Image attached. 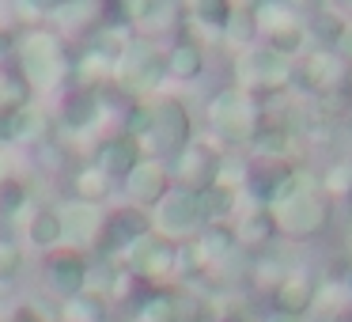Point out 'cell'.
<instances>
[{"label":"cell","instance_id":"6da1fadb","mask_svg":"<svg viewBox=\"0 0 352 322\" xmlns=\"http://www.w3.org/2000/svg\"><path fill=\"white\" fill-rule=\"evenodd\" d=\"M269 213H273L276 231L284 239H318L329 228L333 201L326 197L318 178H311L303 167H296L269 197Z\"/></svg>","mask_w":352,"mask_h":322},{"label":"cell","instance_id":"7a4b0ae2","mask_svg":"<svg viewBox=\"0 0 352 322\" xmlns=\"http://www.w3.org/2000/svg\"><path fill=\"white\" fill-rule=\"evenodd\" d=\"M163 84H167V54L155 46L152 34H133L129 46L122 50V57L114 61L110 87L133 103H148L155 99V92Z\"/></svg>","mask_w":352,"mask_h":322},{"label":"cell","instance_id":"3957f363","mask_svg":"<svg viewBox=\"0 0 352 322\" xmlns=\"http://www.w3.org/2000/svg\"><path fill=\"white\" fill-rule=\"evenodd\" d=\"M16 65L27 76L31 92H54L72 76V57L65 50V39L54 34L50 27L23 31L16 42Z\"/></svg>","mask_w":352,"mask_h":322},{"label":"cell","instance_id":"277c9868","mask_svg":"<svg viewBox=\"0 0 352 322\" xmlns=\"http://www.w3.org/2000/svg\"><path fill=\"white\" fill-rule=\"evenodd\" d=\"M205 118H208V129L216 133L220 144L235 148V152H250L254 137H258L261 125H265V107L231 84V87H223V92H216L212 99H208Z\"/></svg>","mask_w":352,"mask_h":322},{"label":"cell","instance_id":"5b68a950","mask_svg":"<svg viewBox=\"0 0 352 322\" xmlns=\"http://www.w3.org/2000/svg\"><path fill=\"white\" fill-rule=\"evenodd\" d=\"M292 80H296V65L288 57L273 54L269 46H261V42L235 57V87L258 103L269 95L292 92Z\"/></svg>","mask_w":352,"mask_h":322},{"label":"cell","instance_id":"8992f818","mask_svg":"<svg viewBox=\"0 0 352 322\" xmlns=\"http://www.w3.org/2000/svg\"><path fill=\"white\" fill-rule=\"evenodd\" d=\"M193 140V118L178 95H155L152 99V133L140 148L152 160H175L186 144Z\"/></svg>","mask_w":352,"mask_h":322},{"label":"cell","instance_id":"52a82bcc","mask_svg":"<svg viewBox=\"0 0 352 322\" xmlns=\"http://www.w3.org/2000/svg\"><path fill=\"white\" fill-rule=\"evenodd\" d=\"M296 80L314 103H333L352 95V65L333 50H311L307 61L296 69Z\"/></svg>","mask_w":352,"mask_h":322},{"label":"cell","instance_id":"ba28073f","mask_svg":"<svg viewBox=\"0 0 352 322\" xmlns=\"http://www.w3.org/2000/svg\"><path fill=\"white\" fill-rule=\"evenodd\" d=\"M254 19H258V42L269 46L273 54L288 57V61H296L307 50V42H311V27L288 4H273V0L254 4Z\"/></svg>","mask_w":352,"mask_h":322},{"label":"cell","instance_id":"9c48e42d","mask_svg":"<svg viewBox=\"0 0 352 322\" xmlns=\"http://www.w3.org/2000/svg\"><path fill=\"white\" fill-rule=\"evenodd\" d=\"M201 228H205V213H201L197 193H190V190L170 186V193L152 208V231L160 239H167V243H175V246L190 243Z\"/></svg>","mask_w":352,"mask_h":322},{"label":"cell","instance_id":"30bf717a","mask_svg":"<svg viewBox=\"0 0 352 322\" xmlns=\"http://www.w3.org/2000/svg\"><path fill=\"white\" fill-rule=\"evenodd\" d=\"M152 235V213L137 205H114L102 213V228H99V239H95V250L91 254H102V258H122L137 239Z\"/></svg>","mask_w":352,"mask_h":322},{"label":"cell","instance_id":"8fae6325","mask_svg":"<svg viewBox=\"0 0 352 322\" xmlns=\"http://www.w3.org/2000/svg\"><path fill=\"white\" fill-rule=\"evenodd\" d=\"M220 148H212L208 140H190L175 160L167 163L170 167V182L178 190H190V193H201L216 182V167H220Z\"/></svg>","mask_w":352,"mask_h":322},{"label":"cell","instance_id":"7c38bea8","mask_svg":"<svg viewBox=\"0 0 352 322\" xmlns=\"http://www.w3.org/2000/svg\"><path fill=\"white\" fill-rule=\"evenodd\" d=\"M122 186H125V197H129V205L152 213V208L170 193V186H175V182H170V167H167V163L144 155V160H140L137 167L129 171V178H125Z\"/></svg>","mask_w":352,"mask_h":322},{"label":"cell","instance_id":"4fadbf2b","mask_svg":"<svg viewBox=\"0 0 352 322\" xmlns=\"http://www.w3.org/2000/svg\"><path fill=\"white\" fill-rule=\"evenodd\" d=\"M318 273H311L307 266H292L284 273V281L273 288V311L296 314V319H307L318 303Z\"/></svg>","mask_w":352,"mask_h":322},{"label":"cell","instance_id":"5bb4252c","mask_svg":"<svg viewBox=\"0 0 352 322\" xmlns=\"http://www.w3.org/2000/svg\"><path fill=\"white\" fill-rule=\"evenodd\" d=\"M87 269H91V254L76 250V246H57V250L46 254V273H50V284L61 299L69 296H80L87 288Z\"/></svg>","mask_w":352,"mask_h":322},{"label":"cell","instance_id":"9a60e30c","mask_svg":"<svg viewBox=\"0 0 352 322\" xmlns=\"http://www.w3.org/2000/svg\"><path fill=\"white\" fill-rule=\"evenodd\" d=\"M140 160H144V148H140L133 137H125L122 129H114V133H107V137L95 144V160L91 163L110 178V182H125L129 171L137 167Z\"/></svg>","mask_w":352,"mask_h":322},{"label":"cell","instance_id":"2e32d148","mask_svg":"<svg viewBox=\"0 0 352 322\" xmlns=\"http://www.w3.org/2000/svg\"><path fill=\"white\" fill-rule=\"evenodd\" d=\"M231 228H235L239 250H269V243L280 235L273 213H269V205H258V201H250V197H246V205L239 208V216L231 220Z\"/></svg>","mask_w":352,"mask_h":322},{"label":"cell","instance_id":"e0dca14e","mask_svg":"<svg viewBox=\"0 0 352 322\" xmlns=\"http://www.w3.org/2000/svg\"><path fill=\"white\" fill-rule=\"evenodd\" d=\"M99 118H102V92H91V87L72 84L57 103V125L65 133H87L95 129Z\"/></svg>","mask_w":352,"mask_h":322},{"label":"cell","instance_id":"ac0fdd59","mask_svg":"<svg viewBox=\"0 0 352 322\" xmlns=\"http://www.w3.org/2000/svg\"><path fill=\"white\" fill-rule=\"evenodd\" d=\"M231 12H235V4L231 0H193L190 8H186V39H193L197 46H205V39L212 42H223V31H228L231 23Z\"/></svg>","mask_w":352,"mask_h":322},{"label":"cell","instance_id":"d6986e66","mask_svg":"<svg viewBox=\"0 0 352 322\" xmlns=\"http://www.w3.org/2000/svg\"><path fill=\"white\" fill-rule=\"evenodd\" d=\"M46 133H50V118L34 103H27L19 110H0V140L4 144H42Z\"/></svg>","mask_w":352,"mask_h":322},{"label":"cell","instance_id":"ffe728a7","mask_svg":"<svg viewBox=\"0 0 352 322\" xmlns=\"http://www.w3.org/2000/svg\"><path fill=\"white\" fill-rule=\"evenodd\" d=\"M57 213H61V228H65V246H76L84 254L95 250V239H99V228H102V208L69 201Z\"/></svg>","mask_w":352,"mask_h":322},{"label":"cell","instance_id":"44dd1931","mask_svg":"<svg viewBox=\"0 0 352 322\" xmlns=\"http://www.w3.org/2000/svg\"><path fill=\"white\" fill-rule=\"evenodd\" d=\"M95 19H99V4L95 0H65V4H50V31L54 34H80V31H91Z\"/></svg>","mask_w":352,"mask_h":322},{"label":"cell","instance_id":"7402d4cb","mask_svg":"<svg viewBox=\"0 0 352 322\" xmlns=\"http://www.w3.org/2000/svg\"><path fill=\"white\" fill-rule=\"evenodd\" d=\"M167 54V80H178V84H193V80L205 72V46H197L193 39H178Z\"/></svg>","mask_w":352,"mask_h":322},{"label":"cell","instance_id":"603a6c76","mask_svg":"<svg viewBox=\"0 0 352 322\" xmlns=\"http://www.w3.org/2000/svg\"><path fill=\"white\" fill-rule=\"evenodd\" d=\"M27 243L34 250H57L65 243V228H61V213L50 205H38L31 216H27Z\"/></svg>","mask_w":352,"mask_h":322},{"label":"cell","instance_id":"cb8c5ba5","mask_svg":"<svg viewBox=\"0 0 352 322\" xmlns=\"http://www.w3.org/2000/svg\"><path fill=\"white\" fill-rule=\"evenodd\" d=\"M114 186L118 182H110L95 163H84V167L72 171V201H80V205L102 208L110 201V193H114Z\"/></svg>","mask_w":352,"mask_h":322},{"label":"cell","instance_id":"d4e9b609","mask_svg":"<svg viewBox=\"0 0 352 322\" xmlns=\"http://www.w3.org/2000/svg\"><path fill=\"white\" fill-rule=\"evenodd\" d=\"M31 103V84L19 72L16 57H4L0 61V110H19Z\"/></svg>","mask_w":352,"mask_h":322},{"label":"cell","instance_id":"484cf974","mask_svg":"<svg viewBox=\"0 0 352 322\" xmlns=\"http://www.w3.org/2000/svg\"><path fill=\"white\" fill-rule=\"evenodd\" d=\"M61 322H102L110 314V303L99 296V292H80V296L61 299Z\"/></svg>","mask_w":352,"mask_h":322},{"label":"cell","instance_id":"4316f807","mask_svg":"<svg viewBox=\"0 0 352 322\" xmlns=\"http://www.w3.org/2000/svg\"><path fill=\"white\" fill-rule=\"evenodd\" d=\"M133 322H178L175 292H144L140 303H133Z\"/></svg>","mask_w":352,"mask_h":322},{"label":"cell","instance_id":"83f0119b","mask_svg":"<svg viewBox=\"0 0 352 322\" xmlns=\"http://www.w3.org/2000/svg\"><path fill=\"white\" fill-rule=\"evenodd\" d=\"M223 42L235 50V57L243 54V50L258 46V19H254V8H239L235 4L231 23H228V31H223Z\"/></svg>","mask_w":352,"mask_h":322},{"label":"cell","instance_id":"f1b7e54d","mask_svg":"<svg viewBox=\"0 0 352 322\" xmlns=\"http://www.w3.org/2000/svg\"><path fill=\"white\" fill-rule=\"evenodd\" d=\"M288 269H292V261L284 258L280 250H261V258L250 266V273H254V284H258L261 292H269V296H273V288L284 281V273H288Z\"/></svg>","mask_w":352,"mask_h":322},{"label":"cell","instance_id":"f546056e","mask_svg":"<svg viewBox=\"0 0 352 322\" xmlns=\"http://www.w3.org/2000/svg\"><path fill=\"white\" fill-rule=\"evenodd\" d=\"M349 27H352V19L344 16L341 8H322L318 19H314V39H318V50H337Z\"/></svg>","mask_w":352,"mask_h":322},{"label":"cell","instance_id":"4dcf8cb0","mask_svg":"<svg viewBox=\"0 0 352 322\" xmlns=\"http://www.w3.org/2000/svg\"><path fill=\"white\" fill-rule=\"evenodd\" d=\"M31 205V186L19 175H0V216H19Z\"/></svg>","mask_w":352,"mask_h":322},{"label":"cell","instance_id":"1f68e13d","mask_svg":"<svg viewBox=\"0 0 352 322\" xmlns=\"http://www.w3.org/2000/svg\"><path fill=\"white\" fill-rule=\"evenodd\" d=\"M246 167H250V160L243 152H223L220 167H216V186H228V190L243 193L246 190Z\"/></svg>","mask_w":352,"mask_h":322},{"label":"cell","instance_id":"d6a6232c","mask_svg":"<svg viewBox=\"0 0 352 322\" xmlns=\"http://www.w3.org/2000/svg\"><path fill=\"white\" fill-rule=\"evenodd\" d=\"M318 186L326 190V197H344V193H352V160H333L326 171H322Z\"/></svg>","mask_w":352,"mask_h":322},{"label":"cell","instance_id":"836d02e7","mask_svg":"<svg viewBox=\"0 0 352 322\" xmlns=\"http://www.w3.org/2000/svg\"><path fill=\"white\" fill-rule=\"evenodd\" d=\"M19 269H23V246L12 239H0V284L16 281Z\"/></svg>","mask_w":352,"mask_h":322},{"label":"cell","instance_id":"e575fe53","mask_svg":"<svg viewBox=\"0 0 352 322\" xmlns=\"http://www.w3.org/2000/svg\"><path fill=\"white\" fill-rule=\"evenodd\" d=\"M8 322H46V319H42V311H34V303H19L12 307Z\"/></svg>","mask_w":352,"mask_h":322},{"label":"cell","instance_id":"d590c367","mask_svg":"<svg viewBox=\"0 0 352 322\" xmlns=\"http://www.w3.org/2000/svg\"><path fill=\"white\" fill-rule=\"evenodd\" d=\"M261 322H303V319H296V314H284V311H269Z\"/></svg>","mask_w":352,"mask_h":322},{"label":"cell","instance_id":"8d00e7d4","mask_svg":"<svg viewBox=\"0 0 352 322\" xmlns=\"http://www.w3.org/2000/svg\"><path fill=\"white\" fill-rule=\"evenodd\" d=\"M337 281H341V288H344V292H349V296H352V261H349V266H344V273L337 277Z\"/></svg>","mask_w":352,"mask_h":322},{"label":"cell","instance_id":"74e56055","mask_svg":"<svg viewBox=\"0 0 352 322\" xmlns=\"http://www.w3.org/2000/svg\"><path fill=\"white\" fill-rule=\"evenodd\" d=\"M102 322H118V319H114V314H107V319H102Z\"/></svg>","mask_w":352,"mask_h":322},{"label":"cell","instance_id":"f35d334b","mask_svg":"<svg viewBox=\"0 0 352 322\" xmlns=\"http://www.w3.org/2000/svg\"><path fill=\"white\" fill-rule=\"evenodd\" d=\"M235 322H250V319H235Z\"/></svg>","mask_w":352,"mask_h":322}]
</instances>
